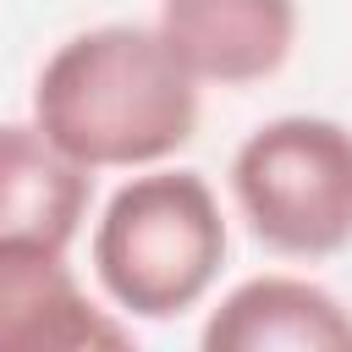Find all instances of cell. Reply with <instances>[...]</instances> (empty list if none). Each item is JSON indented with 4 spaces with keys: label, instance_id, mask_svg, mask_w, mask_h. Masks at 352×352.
<instances>
[{
    "label": "cell",
    "instance_id": "cell-1",
    "mask_svg": "<svg viewBox=\"0 0 352 352\" xmlns=\"http://www.w3.org/2000/svg\"><path fill=\"white\" fill-rule=\"evenodd\" d=\"M198 88L160 28L99 22L50 50L28 121L82 170H143L198 138Z\"/></svg>",
    "mask_w": 352,
    "mask_h": 352
},
{
    "label": "cell",
    "instance_id": "cell-2",
    "mask_svg": "<svg viewBox=\"0 0 352 352\" xmlns=\"http://www.w3.org/2000/svg\"><path fill=\"white\" fill-rule=\"evenodd\" d=\"M226 214L198 170L143 165L94 220V275L132 319H182L226 264Z\"/></svg>",
    "mask_w": 352,
    "mask_h": 352
},
{
    "label": "cell",
    "instance_id": "cell-3",
    "mask_svg": "<svg viewBox=\"0 0 352 352\" xmlns=\"http://www.w3.org/2000/svg\"><path fill=\"white\" fill-rule=\"evenodd\" d=\"M231 198L280 258L352 248V126L336 116H275L231 154Z\"/></svg>",
    "mask_w": 352,
    "mask_h": 352
},
{
    "label": "cell",
    "instance_id": "cell-4",
    "mask_svg": "<svg viewBox=\"0 0 352 352\" xmlns=\"http://www.w3.org/2000/svg\"><path fill=\"white\" fill-rule=\"evenodd\" d=\"M126 341L132 330L82 292L66 248L0 242V352H121Z\"/></svg>",
    "mask_w": 352,
    "mask_h": 352
},
{
    "label": "cell",
    "instance_id": "cell-5",
    "mask_svg": "<svg viewBox=\"0 0 352 352\" xmlns=\"http://www.w3.org/2000/svg\"><path fill=\"white\" fill-rule=\"evenodd\" d=\"M154 28L198 82L248 88L292 60L297 0H160Z\"/></svg>",
    "mask_w": 352,
    "mask_h": 352
},
{
    "label": "cell",
    "instance_id": "cell-6",
    "mask_svg": "<svg viewBox=\"0 0 352 352\" xmlns=\"http://www.w3.org/2000/svg\"><path fill=\"white\" fill-rule=\"evenodd\" d=\"M204 352H352V308L308 275H253L209 308Z\"/></svg>",
    "mask_w": 352,
    "mask_h": 352
},
{
    "label": "cell",
    "instance_id": "cell-7",
    "mask_svg": "<svg viewBox=\"0 0 352 352\" xmlns=\"http://www.w3.org/2000/svg\"><path fill=\"white\" fill-rule=\"evenodd\" d=\"M94 204V170L60 154L33 121H0V242L33 236L72 248Z\"/></svg>",
    "mask_w": 352,
    "mask_h": 352
}]
</instances>
